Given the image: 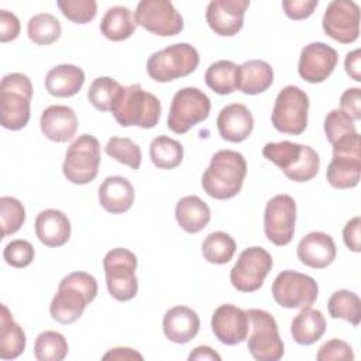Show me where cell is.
Instances as JSON below:
<instances>
[{
    "instance_id": "6da1fadb",
    "label": "cell",
    "mask_w": 361,
    "mask_h": 361,
    "mask_svg": "<svg viewBox=\"0 0 361 361\" xmlns=\"http://www.w3.org/2000/svg\"><path fill=\"white\" fill-rule=\"evenodd\" d=\"M97 296V282L93 275L82 271L71 272L62 278L51 300L49 313L61 324L75 323L86 306Z\"/></svg>"
},
{
    "instance_id": "7a4b0ae2",
    "label": "cell",
    "mask_w": 361,
    "mask_h": 361,
    "mask_svg": "<svg viewBox=\"0 0 361 361\" xmlns=\"http://www.w3.org/2000/svg\"><path fill=\"white\" fill-rule=\"evenodd\" d=\"M247 175V162L243 154L233 149H220L202 175V188L213 199L226 200L240 193Z\"/></svg>"
},
{
    "instance_id": "3957f363",
    "label": "cell",
    "mask_w": 361,
    "mask_h": 361,
    "mask_svg": "<svg viewBox=\"0 0 361 361\" xmlns=\"http://www.w3.org/2000/svg\"><path fill=\"white\" fill-rule=\"evenodd\" d=\"M262 155L293 182H309L320 169L319 154L309 145L292 141L267 142Z\"/></svg>"
},
{
    "instance_id": "277c9868",
    "label": "cell",
    "mask_w": 361,
    "mask_h": 361,
    "mask_svg": "<svg viewBox=\"0 0 361 361\" xmlns=\"http://www.w3.org/2000/svg\"><path fill=\"white\" fill-rule=\"evenodd\" d=\"M32 85L27 75L7 73L0 82V120L7 130L24 128L31 117Z\"/></svg>"
},
{
    "instance_id": "5b68a950",
    "label": "cell",
    "mask_w": 361,
    "mask_h": 361,
    "mask_svg": "<svg viewBox=\"0 0 361 361\" xmlns=\"http://www.w3.org/2000/svg\"><path fill=\"white\" fill-rule=\"evenodd\" d=\"M162 106L159 99L145 92L141 85L124 87L118 102L111 109V114L121 127L137 126L141 128H154L161 117Z\"/></svg>"
},
{
    "instance_id": "8992f818",
    "label": "cell",
    "mask_w": 361,
    "mask_h": 361,
    "mask_svg": "<svg viewBox=\"0 0 361 361\" xmlns=\"http://www.w3.org/2000/svg\"><path fill=\"white\" fill-rule=\"evenodd\" d=\"M199 61V52L195 47L178 42L151 54L147 61V72L155 82L166 83L195 72Z\"/></svg>"
},
{
    "instance_id": "52a82bcc",
    "label": "cell",
    "mask_w": 361,
    "mask_h": 361,
    "mask_svg": "<svg viewBox=\"0 0 361 361\" xmlns=\"http://www.w3.org/2000/svg\"><path fill=\"white\" fill-rule=\"evenodd\" d=\"M250 329L247 348L257 361H278L283 355V343L275 317L262 309L247 310Z\"/></svg>"
},
{
    "instance_id": "ba28073f",
    "label": "cell",
    "mask_w": 361,
    "mask_h": 361,
    "mask_svg": "<svg viewBox=\"0 0 361 361\" xmlns=\"http://www.w3.org/2000/svg\"><path fill=\"white\" fill-rule=\"evenodd\" d=\"M137 257L127 248H113L103 258L106 286L111 298L127 302L135 298L138 281L135 275Z\"/></svg>"
},
{
    "instance_id": "9c48e42d",
    "label": "cell",
    "mask_w": 361,
    "mask_h": 361,
    "mask_svg": "<svg viewBox=\"0 0 361 361\" xmlns=\"http://www.w3.org/2000/svg\"><path fill=\"white\" fill-rule=\"evenodd\" d=\"M100 165V142L90 134L79 135L68 147L62 165L63 176L75 185L94 180Z\"/></svg>"
},
{
    "instance_id": "30bf717a",
    "label": "cell",
    "mask_w": 361,
    "mask_h": 361,
    "mask_svg": "<svg viewBox=\"0 0 361 361\" xmlns=\"http://www.w3.org/2000/svg\"><path fill=\"white\" fill-rule=\"evenodd\" d=\"M309 96L298 86L288 85L276 96L271 121L283 134L299 135L307 127Z\"/></svg>"
},
{
    "instance_id": "8fae6325",
    "label": "cell",
    "mask_w": 361,
    "mask_h": 361,
    "mask_svg": "<svg viewBox=\"0 0 361 361\" xmlns=\"http://www.w3.org/2000/svg\"><path fill=\"white\" fill-rule=\"evenodd\" d=\"M212 109L210 99L197 87H183L178 90L171 102L166 126L175 134H185L196 124L209 117Z\"/></svg>"
},
{
    "instance_id": "7c38bea8",
    "label": "cell",
    "mask_w": 361,
    "mask_h": 361,
    "mask_svg": "<svg viewBox=\"0 0 361 361\" xmlns=\"http://www.w3.org/2000/svg\"><path fill=\"white\" fill-rule=\"evenodd\" d=\"M271 292L279 306L286 309H305L316 302L319 285L306 274L285 269L274 279Z\"/></svg>"
},
{
    "instance_id": "4fadbf2b",
    "label": "cell",
    "mask_w": 361,
    "mask_h": 361,
    "mask_svg": "<svg viewBox=\"0 0 361 361\" xmlns=\"http://www.w3.org/2000/svg\"><path fill=\"white\" fill-rule=\"evenodd\" d=\"M272 257L262 247H248L238 255L230 271V282L240 292L258 290L272 268Z\"/></svg>"
},
{
    "instance_id": "5bb4252c",
    "label": "cell",
    "mask_w": 361,
    "mask_h": 361,
    "mask_svg": "<svg viewBox=\"0 0 361 361\" xmlns=\"http://www.w3.org/2000/svg\"><path fill=\"white\" fill-rule=\"evenodd\" d=\"M296 202L292 196L282 193L267 202L264 212V231L267 238L278 245H288L295 234Z\"/></svg>"
},
{
    "instance_id": "9a60e30c",
    "label": "cell",
    "mask_w": 361,
    "mask_h": 361,
    "mask_svg": "<svg viewBox=\"0 0 361 361\" xmlns=\"http://www.w3.org/2000/svg\"><path fill=\"white\" fill-rule=\"evenodd\" d=\"M134 20L159 37L178 35L183 30L182 16L168 0H141L134 11Z\"/></svg>"
},
{
    "instance_id": "2e32d148",
    "label": "cell",
    "mask_w": 361,
    "mask_h": 361,
    "mask_svg": "<svg viewBox=\"0 0 361 361\" xmlns=\"http://www.w3.org/2000/svg\"><path fill=\"white\" fill-rule=\"evenodd\" d=\"M322 27L326 35L341 44H351L360 35V7L351 0H333L324 10Z\"/></svg>"
},
{
    "instance_id": "e0dca14e",
    "label": "cell",
    "mask_w": 361,
    "mask_h": 361,
    "mask_svg": "<svg viewBox=\"0 0 361 361\" xmlns=\"http://www.w3.org/2000/svg\"><path fill=\"white\" fill-rule=\"evenodd\" d=\"M338 62V54L324 42H310L300 52L298 73L309 83L324 82L334 71Z\"/></svg>"
},
{
    "instance_id": "ac0fdd59",
    "label": "cell",
    "mask_w": 361,
    "mask_h": 361,
    "mask_svg": "<svg viewBox=\"0 0 361 361\" xmlns=\"http://www.w3.org/2000/svg\"><path fill=\"white\" fill-rule=\"evenodd\" d=\"M248 0H212L206 8V21L220 37H233L244 25Z\"/></svg>"
},
{
    "instance_id": "d6986e66",
    "label": "cell",
    "mask_w": 361,
    "mask_h": 361,
    "mask_svg": "<svg viewBox=\"0 0 361 361\" xmlns=\"http://www.w3.org/2000/svg\"><path fill=\"white\" fill-rule=\"evenodd\" d=\"M250 320L247 310L234 305H220L212 316V331L226 345L240 344L247 338Z\"/></svg>"
},
{
    "instance_id": "ffe728a7",
    "label": "cell",
    "mask_w": 361,
    "mask_h": 361,
    "mask_svg": "<svg viewBox=\"0 0 361 361\" xmlns=\"http://www.w3.org/2000/svg\"><path fill=\"white\" fill-rule=\"evenodd\" d=\"M337 248L331 235L323 231L307 233L298 244L296 255L299 261L310 268L323 269L336 259Z\"/></svg>"
},
{
    "instance_id": "44dd1931",
    "label": "cell",
    "mask_w": 361,
    "mask_h": 361,
    "mask_svg": "<svg viewBox=\"0 0 361 361\" xmlns=\"http://www.w3.org/2000/svg\"><path fill=\"white\" fill-rule=\"evenodd\" d=\"M219 134L228 142L247 140L254 130V117L247 106L231 103L224 106L216 120Z\"/></svg>"
},
{
    "instance_id": "7402d4cb",
    "label": "cell",
    "mask_w": 361,
    "mask_h": 361,
    "mask_svg": "<svg viewBox=\"0 0 361 361\" xmlns=\"http://www.w3.org/2000/svg\"><path fill=\"white\" fill-rule=\"evenodd\" d=\"M42 134L54 142H66L78 130V117L72 107L63 104L48 106L39 120Z\"/></svg>"
},
{
    "instance_id": "603a6c76",
    "label": "cell",
    "mask_w": 361,
    "mask_h": 361,
    "mask_svg": "<svg viewBox=\"0 0 361 361\" xmlns=\"http://www.w3.org/2000/svg\"><path fill=\"white\" fill-rule=\"evenodd\" d=\"M200 329L197 313L188 306H173L166 310L162 319V330L165 337L176 344L192 341Z\"/></svg>"
},
{
    "instance_id": "cb8c5ba5",
    "label": "cell",
    "mask_w": 361,
    "mask_h": 361,
    "mask_svg": "<svg viewBox=\"0 0 361 361\" xmlns=\"http://www.w3.org/2000/svg\"><path fill=\"white\" fill-rule=\"evenodd\" d=\"M35 235L47 247H62L71 238V221L68 216L56 209H47L35 219Z\"/></svg>"
},
{
    "instance_id": "d4e9b609",
    "label": "cell",
    "mask_w": 361,
    "mask_h": 361,
    "mask_svg": "<svg viewBox=\"0 0 361 361\" xmlns=\"http://www.w3.org/2000/svg\"><path fill=\"white\" fill-rule=\"evenodd\" d=\"M97 195L100 206L111 214L124 213L134 203V188L127 178L120 175L107 176L100 183Z\"/></svg>"
},
{
    "instance_id": "484cf974",
    "label": "cell",
    "mask_w": 361,
    "mask_h": 361,
    "mask_svg": "<svg viewBox=\"0 0 361 361\" xmlns=\"http://www.w3.org/2000/svg\"><path fill=\"white\" fill-rule=\"evenodd\" d=\"M83 83L85 72L71 63L56 65L45 76V89L54 97H72L79 93Z\"/></svg>"
},
{
    "instance_id": "4316f807",
    "label": "cell",
    "mask_w": 361,
    "mask_h": 361,
    "mask_svg": "<svg viewBox=\"0 0 361 361\" xmlns=\"http://www.w3.org/2000/svg\"><path fill=\"white\" fill-rule=\"evenodd\" d=\"M274 82L272 66L262 59H250L238 65L237 89L244 94H259Z\"/></svg>"
},
{
    "instance_id": "83f0119b",
    "label": "cell",
    "mask_w": 361,
    "mask_h": 361,
    "mask_svg": "<svg viewBox=\"0 0 361 361\" xmlns=\"http://www.w3.org/2000/svg\"><path fill=\"white\" fill-rule=\"evenodd\" d=\"M327 327L323 313L317 309L305 307L292 319L290 334L295 343L312 345L322 338Z\"/></svg>"
},
{
    "instance_id": "f1b7e54d",
    "label": "cell",
    "mask_w": 361,
    "mask_h": 361,
    "mask_svg": "<svg viewBox=\"0 0 361 361\" xmlns=\"http://www.w3.org/2000/svg\"><path fill=\"white\" fill-rule=\"evenodd\" d=\"M175 217L180 228L186 233L196 234L210 221V207L199 196H185L179 199L175 207Z\"/></svg>"
},
{
    "instance_id": "f546056e",
    "label": "cell",
    "mask_w": 361,
    "mask_h": 361,
    "mask_svg": "<svg viewBox=\"0 0 361 361\" xmlns=\"http://www.w3.org/2000/svg\"><path fill=\"white\" fill-rule=\"evenodd\" d=\"M0 307V358L14 360L25 350L27 337L23 327L14 322L8 307L4 303Z\"/></svg>"
},
{
    "instance_id": "4dcf8cb0",
    "label": "cell",
    "mask_w": 361,
    "mask_h": 361,
    "mask_svg": "<svg viewBox=\"0 0 361 361\" xmlns=\"http://www.w3.org/2000/svg\"><path fill=\"white\" fill-rule=\"evenodd\" d=\"M137 27L134 14L128 7H110L100 21V32L110 41L118 42L130 38Z\"/></svg>"
},
{
    "instance_id": "1f68e13d",
    "label": "cell",
    "mask_w": 361,
    "mask_h": 361,
    "mask_svg": "<svg viewBox=\"0 0 361 361\" xmlns=\"http://www.w3.org/2000/svg\"><path fill=\"white\" fill-rule=\"evenodd\" d=\"M361 158L333 157L327 166V182L336 189H351L360 182Z\"/></svg>"
},
{
    "instance_id": "d6a6232c",
    "label": "cell",
    "mask_w": 361,
    "mask_h": 361,
    "mask_svg": "<svg viewBox=\"0 0 361 361\" xmlns=\"http://www.w3.org/2000/svg\"><path fill=\"white\" fill-rule=\"evenodd\" d=\"M327 310L330 317L343 319L353 326H358L361 322V299L353 290H336L327 300Z\"/></svg>"
},
{
    "instance_id": "836d02e7",
    "label": "cell",
    "mask_w": 361,
    "mask_h": 361,
    "mask_svg": "<svg viewBox=\"0 0 361 361\" xmlns=\"http://www.w3.org/2000/svg\"><path fill=\"white\" fill-rule=\"evenodd\" d=\"M237 73L238 65L233 61L220 59L207 68L204 82L214 93L223 96L230 94L237 89Z\"/></svg>"
},
{
    "instance_id": "e575fe53",
    "label": "cell",
    "mask_w": 361,
    "mask_h": 361,
    "mask_svg": "<svg viewBox=\"0 0 361 361\" xmlns=\"http://www.w3.org/2000/svg\"><path fill=\"white\" fill-rule=\"evenodd\" d=\"M123 90L124 86H121L116 79L110 76H100L90 83L87 89V99L94 109L100 111H111Z\"/></svg>"
},
{
    "instance_id": "d590c367",
    "label": "cell",
    "mask_w": 361,
    "mask_h": 361,
    "mask_svg": "<svg viewBox=\"0 0 361 361\" xmlns=\"http://www.w3.org/2000/svg\"><path fill=\"white\" fill-rule=\"evenodd\" d=\"M149 158L159 169H173L183 159V147L168 135H158L149 144Z\"/></svg>"
},
{
    "instance_id": "8d00e7d4",
    "label": "cell",
    "mask_w": 361,
    "mask_h": 361,
    "mask_svg": "<svg viewBox=\"0 0 361 361\" xmlns=\"http://www.w3.org/2000/svg\"><path fill=\"white\" fill-rule=\"evenodd\" d=\"M61 34L59 20L49 13H38L27 24V35L37 45H51L59 39Z\"/></svg>"
},
{
    "instance_id": "74e56055",
    "label": "cell",
    "mask_w": 361,
    "mask_h": 361,
    "mask_svg": "<svg viewBox=\"0 0 361 361\" xmlns=\"http://www.w3.org/2000/svg\"><path fill=\"white\" fill-rule=\"evenodd\" d=\"M235 248V241L230 234L224 231H214L203 240L202 254L207 262L223 265L234 257Z\"/></svg>"
},
{
    "instance_id": "f35d334b",
    "label": "cell",
    "mask_w": 361,
    "mask_h": 361,
    "mask_svg": "<svg viewBox=\"0 0 361 361\" xmlns=\"http://www.w3.org/2000/svg\"><path fill=\"white\" fill-rule=\"evenodd\" d=\"M68 341L55 330L39 333L34 343V357L38 361H62L68 355Z\"/></svg>"
},
{
    "instance_id": "ab89813d",
    "label": "cell",
    "mask_w": 361,
    "mask_h": 361,
    "mask_svg": "<svg viewBox=\"0 0 361 361\" xmlns=\"http://www.w3.org/2000/svg\"><path fill=\"white\" fill-rule=\"evenodd\" d=\"M104 151L109 157L116 159L117 162L130 166L131 169L137 171L141 166V148L127 137H111Z\"/></svg>"
},
{
    "instance_id": "60d3db41",
    "label": "cell",
    "mask_w": 361,
    "mask_h": 361,
    "mask_svg": "<svg viewBox=\"0 0 361 361\" xmlns=\"http://www.w3.org/2000/svg\"><path fill=\"white\" fill-rule=\"evenodd\" d=\"M1 238L17 233L25 221V209L23 203L11 196L0 197Z\"/></svg>"
},
{
    "instance_id": "b9f144b4",
    "label": "cell",
    "mask_w": 361,
    "mask_h": 361,
    "mask_svg": "<svg viewBox=\"0 0 361 361\" xmlns=\"http://www.w3.org/2000/svg\"><path fill=\"white\" fill-rule=\"evenodd\" d=\"M56 6L68 20L76 24H87L97 14V3L94 0H59Z\"/></svg>"
},
{
    "instance_id": "7bdbcfd3",
    "label": "cell",
    "mask_w": 361,
    "mask_h": 361,
    "mask_svg": "<svg viewBox=\"0 0 361 361\" xmlns=\"http://www.w3.org/2000/svg\"><path fill=\"white\" fill-rule=\"evenodd\" d=\"M323 128H324L327 141L330 144H334L337 140H340L348 134L357 133L354 121L338 109H334L327 113V116L324 117Z\"/></svg>"
},
{
    "instance_id": "ee69618b",
    "label": "cell",
    "mask_w": 361,
    "mask_h": 361,
    "mask_svg": "<svg viewBox=\"0 0 361 361\" xmlns=\"http://www.w3.org/2000/svg\"><path fill=\"white\" fill-rule=\"evenodd\" d=\"M35 251L30 241L27 240H13L10 241L3 251L4 261L13 267V268H25L28 267L34 259Z\"/></svg>"
},
{
    "instance_id": "f6af8a7d",
    "label": "cell",
    "mask_w": 361,
    "mask_h": 361,
    "mask_svg": "<svg viewBox=\"0 0 361 361\" xmlns=\"http://www.w3.org/2000/svg\"><path fill=\"white\" fill-rule=\"evenodd\" d=\"M316 358L319 361H331V360H354V353L353 348L348 343L338 340V338H331L326 341L317 351Z\"/></svg>"
},
{
    "instance_id": "bcb514c9",
    "label": "cell",
    "mask_w": 361,
    "mask_h": 361,
    "mask_svg": "<svg viewBox=\"0 0 361 361\" xmlns=\"http://www.w3.org/2000/svg\"><path fill=\"white\" fill-rule=\"evenodd\" d=\"M340 110L353 121L361 120V89L348 87L340 96Z\"/></svg>"
},
{
    "instance_id": "7dc6e473",
    "label": "cell",
    "mask_w": 361,
    "mask_h": 361,
    "mask_svg": "<svg viewBox=\"0 0 361 361\" xmlns=\"http://www.w3.org/2000/svg\"><path fill=\"white\" fill-rule=\"evenodd\" d=\"M317 0H282V8L290 20H305L317 7Z\"/></svg>"
},
{
    "instance_id": "c3c4849f",
    "label": "cell",
    "mask_w": 361,
    "mask_h": 361,
    "mask_svg": "<svg viewBox=\"0 0 361 361\" xmlns=\"http://www.w3.org/2000/svg\"><path fill=\"white\" fill-rule=\"evenodd\" d=\"M21 30L20 20L8 10H0V42H8L18 37Z\"/></svg>"
},
{
    "instance_id": "681fc988",
    "label": "cell",
    "mask_w": 361,
    "mask_h": 361,
    "mask_svg": "<svg viewBox=\"0 0 361 361\" xmlns=\"http://www.w3.org/2000/svg\"><path fill=\"white\" fill-rule=\"evenodd\" d=\"M360 228H361V219H360V216H355L351 220H348L347 224L343 228L344 244L353 252H360L361 251Z\"/></svg>"
},
{
    "instance_id": "f907efd6",
    "label": "cell",
    "mask_w": 361,
    "mask_h": 361,
    "mask_svg": "<svg viewBox=\"0 0 361 361\" xmlns=\"http://www.w3.org/2000/svg\"><path fill=\"white\" fill-rule=\"evenodd\" d=\"M344 68H345L347 75L353 80L361 82V51L358 48L345 55Z\"/></svg>"
},
{
    "instance_id": "816d5d0a",
    "label": "cell",
    "mask_w": 361,
    "mask_h": 361,
    "mask_svg": "<svg viewBox=\"0 0 361 361\" xmlns=\"http://www.w3.org/2000/svg\"><path fill=\"white\" fill-rule=\"evenodd\" d=\"M103 360H142V355L130 347H116L109 350Z\"/></svg>"
},
{
    "instance_id": "f5cc1de1",
    "label": "cell",
    "mask_w": 361,
    "mask_h": 361,
    "mask_svg": "<svg viewBox=\"0 0 361 361\" xmlns=\"http://www.w3.org/2000/svg\"><path fill=\"white\" fill-rule=\"evenodd\" d=\"M189 361H202V360H210V361H220L221 357L209 345H197L196 348H193V351L189 354Z\"/></svg>"
}]
</instances>
